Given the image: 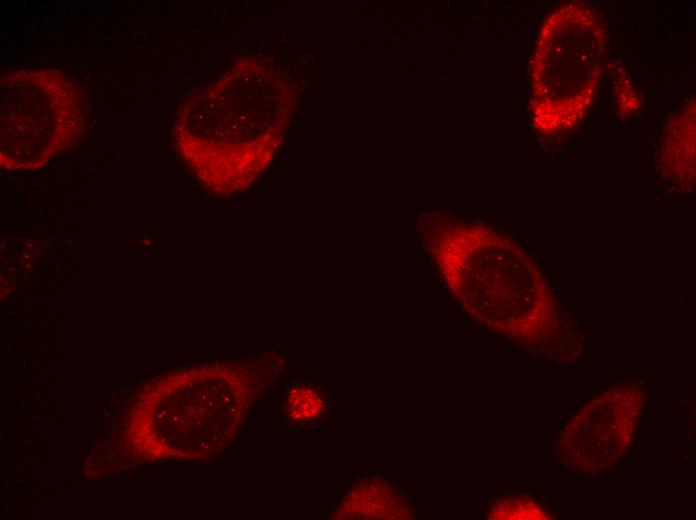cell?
<instances>
[{
  "label": "cell",
  "mask_w": 696,
  "mask_h": 520,
  "mask_svg": "<svg viewBox=\"0 0 696 520\" xmlns=\"http://www.w3.org/2000/svg\"><path fill=\"white\" fill-rule=\"evenodd\" d=\"M84 118L78 89L60 72H11L1 79L2 158L26 151L28 165L37 164L72 143Z\"/></svg>",
  "instance_id": "2"
},
{
  "label": "cell",
  "mask_w": 696,
  "mask_h": 520,
  "mask_svg": "<svg viewBox=\"0 0 696 520\" xmlns=\"http://www.w3.org/2000/svg\"><path fill=\"white\" fill-rule=\"evenodd\" d=\"M325 406L324 396L309 386L292 389L287 398V413L295 422L317 420L324 413Z\"/></svg>",
  "instance_id": "7"
},
{
  "label": "cell",
  "mask_w": 696,
  "mask_h": 520,
  "mask_svg": "<svg viewBox=\"0 0 696 520\" xmlns=\"http://www.w3.org/2000/svg\"><path fill=\"white\" fill-rule=\"evenodd\" d=\"M545 28L553 36L546 32L553 42L546 45L549 53L541 51L563 63L553 64L565 66L553 81V90L549 93L550 100L565 75L548 125L549 128L560 129L578 120L590 102L603 55L601 30L589 10L572 5L557 10Z\"/></svg>",
  "instance_id": "4"
},
{
  "label": "cell",
  "mask_w": 696,
  "mask_h": 520,
  "mask_svg": "<svg viewBox=\"0 0 696 520\" xmlns=\"http://www.w3.org/2000/svg\"><path fill=\"white\" fill-rule=\"evenodd\" d=\"M488 519L495 520H547L549 512L536 500L524 496L503 497L488 510Z\"/></svg>",
  "instance_id": "6"
},
{
  "label": "cell",
  "mask_w": 696,
  "mask_h": 520,
  "mask_svg": "<svg viewBox=\"0 0 696 520\" xmlns=\"http://www.w3.org/2000/svg\"><path fill=\"white\" fill-rule=\"evenodd\" d=\"M338 518L410 519L413 507L407 496L390 482L376 479L359 483L348 492Z\"/></svg>",
  "instance_id": "5"
},
{
  "label": "cell",
  "mask_w": 696,
  "mask_h": 520,
  "mask_svg": "<svg viewBox=\"0 0 696 520\" xmlns=\"http://www.w3.org/2000/svg\"><path fill=\"white\" fill-rule=\"evenodd\" d=\"M424 246L450 294L471 318L529 345L550 330L549 292L515 243L483 227L450 225L427 234Z\"/></svg>",
  "instance_id": "1"
},
{
  "label": "cell",
  "mask_w": 696,
  "mask_h": 520,
  "mask_svg": "<svg viewBox=\"0 0 696 520\" xmlns=\"http://www.w3.org/2000/svg\"><path fill=\"white\" fill-rule=\"evenodd\" d=\"M643 407L639 388L618 386L590 400L566 424L556 445L565 466L586 475L617 463L631 445Z\"/></svg>",
  "instance_id": "3"
}]
</instances>
